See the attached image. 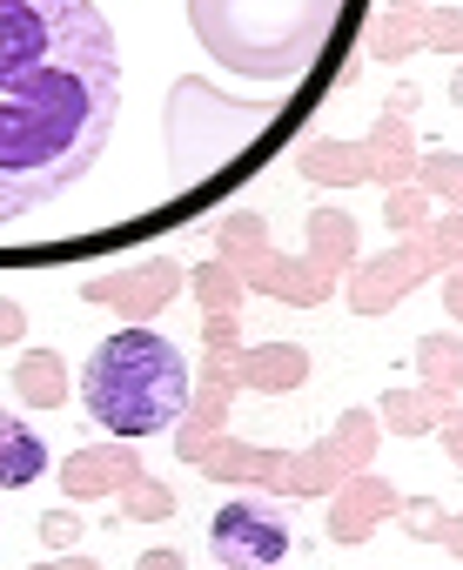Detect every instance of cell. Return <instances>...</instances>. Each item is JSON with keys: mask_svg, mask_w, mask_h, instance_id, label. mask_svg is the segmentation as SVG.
<instances>
[{"mask_svg": "<svg viewBox=\"0 0 463 570\" xmlns=\"http://www.w3.org/2000/svg\"><path fill=\"white\" fill-rule=\"evenodd\" d=\"M376 268V282H363V289H356V303L363 309H383V289H416V282H423V255L416 248H396V255H383V262H370Z\"/></svg>", "mask_w": 463, "mask_h": 570, "instance_id": "5", "label": "cell"}, {"mask_svg": "<svg viewBox=\"0 0 463 570\" xmlns=\"http://www.w3.org/2000/svg\"><path fill=\"white\" fill-rule=\"evenodd\" d=\"M436 248H450V255H456V248H463V222H443V228H436Z\"/></svg>", "mask_w": 463, "mask_h": 570, "instance_id": "17", "label": "cell"}, {"mask_svg": "<svg viewBox=\"0 0 463 570\" xmlns=\"http://www.w3.org/2000/svg\"><path fill=\"white\" fill-rule=\"evenodd\" d=\"M249 383H263V390L303 383V356H296V350H269V356H256V376H249Z\"/></svg>", "mask_w": 463, "mask_h": 570, "instance_id": "9", "label": "cell"}, {"mask_svg": "<svg viewBox=\"0 0 463 570\" xmlns=\"http://www.w3.org/2000/svg\"><path fill=\"white\" fill-rule=\"evenodd\" d=\"M443 537H450V543H463V517H456V523H450V530H443Z\"/></svg>", "mask_w": 463, "mask_h": 570, "instance_id": "20", "label": "cell"}, {"mask_svg": "<svg viewBox=\"0 0 463 570\" xmlns=\"http://www.w3.org/2000/svg\"><path fill=\"white\" fill-rule=\"evenodd\" d=\"M115 108L121 55L95 0H0V228L101 161Z\"/></svg>", "mask_w": 463, "mask_h": 570, "instance_id": "1", "label": "cell"}, {"mask_svg": "<svg viewBox=\"0 0 463 570\" xmlns=\"http://www.w3.org/2000/svg\"><path fill=\"white\" fill-rule=\"evenodd\" d=\"M81 396H88L95 423L115 430L121 443L128 436H155V430L181 423V410H188V363H181V350L168 336L121 330V336H108L88 356Z\"/></svg>", "mask_w": 463, "mask_h": 570, "instance_id": "2", "label": "cell"}, {"mask_svg": "<svg viewBox=\"0 0 463 570\" xmlns=\"http://www.w3.org/2000/svg\"><path fill=\"white\" fill-rule=\"evenodd\" d=\"M215 557L221 563H283L289 557V530L263 503H228L215 517Z\"/></svg>", "mask_w": 463, "mask_h": 570, "instance_id": "3", "label": "cell"}, {"mask_svg": "<svg viewBox=\"0 0 463 570\" xmlns=\"http://www.w3.org/2000/svg\"><path fill=\"white\" fill-rule=\"evenodd\" d=\"M95 296L115 303V296H128V289H121V282H95ZM161 296H168V275H155V282H141V289H135V303H161Z\"/></svg>", "mask_w": 463, "mask_h": 570, "instance_id": "11", "label": "cell"}, {"mask_svg": "<svg viewBox=\"0 0 463 570\" xmlns=\"http://www.w3.org/2000/svg\"><path fill=\"white\" fill-rule=\"evenodd\" d=\"M390 416H396V423H416V416H423V403H410V396L396 403V396H390Z\"/></svg>", "mask_w": 463, "mask_h": 570, "instance_id": "18", "label": "cell"}, {"mask_svg": "<svg viewBox=\"0 0 463 570\" xmlns=\"http://www.w3.org/2000/svg\"><path fill=\"white\" fill-rule=\"evenodd\" d=\"M303 175H309V181H363V175H370V161H363V148L309 141V148H303Z\"/></svg>", "mask_w": 463, "mask_h": 570, "instance_id": "6", "label": "cell"}, {"mask_svg": "<svg viewBox=\"0 0 463 570\" xmlns=\"http://www.w3.org/2000/svg\"><path fill=\"white\" fill-rule=\"evenodd\" d=\"M135 510H141V517H161V510H168V497H161V490H135Z\"/></svg>", "mask_w": 463, "mask_h": 570, "instance_id": "16", "label": "cell"}, {"mask_svg": "<svg viewBox=\"0 0 463 570\" xmlns=\"http://www.w3.org/2000/svg\"><path fill=\"white\" fill-rule=\"evenodd\" d=\"M41 537H48V543H55V550H68V543H75V537H81V523H75V517H68V510H48V517H41Z\"/></svg>", "mask_w": 463, "mask_h": 570, "instance_id": "13", "label": "cell"}, {"mask_svg": "<svg viewBox=\"0 0 463 570\" xmlns=\"http://www.w3.org/2000/svg\"><path fill=\"white\" fill-rule=\"evenodd\" d=\"M423 363L436 370V376H430L436 390H456V383H463V350H456V343H423Z\"/></svg>", "mask_w": 463, "mask_h": 570, "instance_id": "10", "label": "cell"}, {"mask_svg": "<svg viewBox=\"0 0 463 570\" xmlns=\"http://www.w3.org/2000/svg\"><path fill=\"white\" fill-rule=\"evenodd\" d=\"M456 101H463V75H456Z\"/></svg>", "mask_w": 463, "mask_h": 570, "instance_id": "21", "label": "cell"}, {"mask_svg": "<svg viewBox=\"0 0 463 570\" xmlns=\"http://www.w3.org/2000/svg\"><path fill=\"white\" fill-rule=\"evenodd\" d=\"M108 476H135L128 456H68V497H101L115 490Z\"/></svg>", "mask_w": 463, "mask_h": 570, "instance_id": "7", "label": "cell"}, {"mask_svg": "<svg viewBox=\"0 0 463 570\" xmlns=\"http://www.w3.org/2000/svg\"><path fill=\"white\" fill-rule=\"evenodd\" d=\"M423 175H430V181H436V188H450V195H456V202H463V155H436V161H430V168H423Z\"/></svg>", "mask_w": 463, "mask_h": 570, "instance_id": "12", "label": "cell"}, {"mask_svg": "<svg viewBox=\"0 0 463 570\" xmlns=\"http://www.w3.org/2000/svg\"><path fill=\"white\" fill-rule=\"evenodd\" d=\"M41 470H48V443L21 416L0 410V490H28Z\"/></svg>", "mask_w": 463, "mask_h": 570, "instance_id": "4", "label": "cell"}, {"mask_svg": "<svg viewBox=\"0 0 463 570\" xmlns=\"http://www.w3.org/2000/svg\"><path fill=\"white\" fill-rule=\"evenodd\" d=\"M14 390H21V396H28V403H41V410H48V403H61V396H68V383H61V363H55V356H48V350H41V356H28V363H21V370H14Z\"/></svg>", "mask_w": 463, "mask_h": 570, "instance_id": "8", "label": "cell"}, {"mask_svg": "<svg viewBox=\"0 0 463 570\" xmlns=\"http://www.w3.org/2000/svg\"><path fill=\"white\" fill-rule=\"evenodd\" d=\"M450 303H456V309H463V275H450Z\"/></svg>", "mask_w": 463, "mask_h": 570, "instance_id": "19", "label": "cell"}, {"mask_svg": "<svg viewBox=\"0 0 463 570\" xmlns=\"http://www.w3.org/2000/svg\"><path fill=\"white\" fill-rule=\"evenodd\" d=\"M410 222H416V195H403V202L390 195V228H410Z\"/></svg>", "mask_w": 463, "mask_h": 570, "instance_id": "15", "label": "cell"}, {"mask_svg": "<svg viewBox=\"0 0 463 570\" xmlns=\"http://www.w3.org/2000/svg\"><path fill=\"white\" fill-rule=\"evenodd\" d=\"M21 330H28V309L21 303H0V343H14Z\"/></svg>", "mask_w": 463, "mask_h": 570, "instance_id": "14", "label": "cell"}]
</instances>
